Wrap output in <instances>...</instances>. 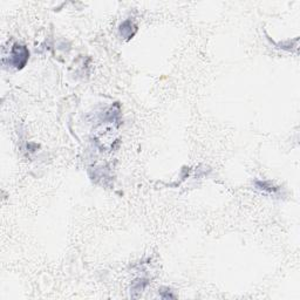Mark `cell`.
<instances>
[{
	"label": "cell",
	"mask_w": 300,
	"mask_h": 300,
	"mask_svg": "<svg viewBox=\"0 0 300 300\" xmlns=\"http://www.w3.org/2000/svg\"><path fill=\"white\" fill-rule=\"evenodd\" d=\"M29 57L30 53L25 46L14 45L13 49H12V65L17 68H22L29 60Z\"/></svg>",
	"instance_id": "obj_1"
}]
</instances>
